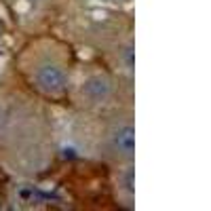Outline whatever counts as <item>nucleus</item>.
<instances>
[{
	"instance_id": "1",
	"label": "nucleus",
	"mask_w": 211,
	"mask_h": 211,
	"mask_svg": "<svg viewBox=\"0 0 211 211\" xmlns=\"http://www.w3.org/2000/svg\"><path fill=\"white\" fill-rule=\"evenodd\" d=\"M36 83L40 85V89H44L47 93H59L65 87V76L63 72L53 63H44L38 68L36 72Z\"/></svg>"
},
{
	"instance_id": "2",
	"label": "nucleus",
	"mask_w": 211,
	"mask_h": 211,
	"mask_svg": "<svg viewBox=\"0 0 211 211\" xmlns=\"http://www.w3.org/2000/svg\"><path fill=\"white\" fill-rule=\"evenodd\" d=\"M114 148L116 152L125 156V158H133V150H135V135H133V127H123L116 131L114 135Z\"/></svg>"
},
{
	"instance_id": "3",
	"label": "nucleus",
	"mask_w": 211,
	"mask_h": 211,
	"mask_svg": "<svg viewBox=\"0 0 211 211\" xmlns=\"http://www.w3.org/2000/svg\"><path fill=\"white\" fill-rule=\"evenodd\" d=\"M85 93L91 99H103L110 93V85H108V80H103V78H99V76L91 78V80H87V85H85Z\"/></svg>"
}]
</instances>
